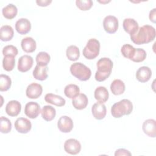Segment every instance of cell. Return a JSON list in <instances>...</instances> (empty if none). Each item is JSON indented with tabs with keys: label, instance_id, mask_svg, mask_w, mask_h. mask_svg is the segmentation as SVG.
Here are the masks:
<instances>
[{
	"label": "cell",
	"instance_id": "1",
	"mask_svg": "<svg viewBox=\"0 0 156 156\" xmlns=\"http://www.w3.org/2000/svg\"><path fill=\"white\" fill-rule=\"evenodd\" d=\"M155 35V29L154 27L150 25H144L139 27L135 34L130 35V39L133 43L140 45L152 41Z\"/></svg>",
	"mask_w": 156,
	"mask_h": 156
},
{
	"label": "cell",
	"instance_id": "2",
	"mask_svg": "<svg viewBox=\"0 0 156 156\" xmlns=\"http://www.w3.org/2000/svg\"><path fill=\"white\" fill-rule=\"evenodd\" d=\"M113 68L112 61L107 57L100 58L97 62V71L95 74V79L98 82L106 80L111 74Z\"/></svg>",
	"mask_w": 156,
	"mask_h": 156
},
{
	"label": "cell",
	"instance_id": "3",
	"mask_svg": "<svg viewBox=\"0 0 156 156\" xmlns=\"http://www.w3.org/2000/svg\"><path fill=\"white\" fill-rule=\"evenodd\" d=\"M133 110L132 102L127 99H124L115 103L111 108V114L115 118H119L124 115H130Z\"/></svg>",
	"mask_w": 156,
	"mask_h": 156
},
{
	"label": "cell",
	"instance_id": "4",
	"mask_svg": "<svg viewBox=\"0 0 156 156\" xmlns=\"http://www.w3.org/2000/svg\"><path fill=\"white\" fill-rule=\"evenodd\" d=\"M69 70L71 74L80 81L88 80L91 76L90 69L80 62L73 63Z\"/></svg>",
	"mask_w": 156,
	"mask_h": 156
},
{
	"label": "cell",
	"instance_id": "5",
	"mask_svg": "<svg viewBox=\"0 0 156 156\" xmlns=\"http://www.w3.org/2000/svg\"><path fill=\"white\" fill-rule=\"evenodd\" d=\"M100 51V43L95 38L90 39L83 49V55L88 60L97 57Z\"/></svg>",
	"mask_w": 156,
	"mask_h": 156
},
{
	"label": "cell",
	"instance_id": "6",
	"mask_svg": "<svg viewBox=\"0 0 156 156\" xmlns=\"http://www.w3.org/2000/svg\"><path fill=\"white\" fill-rule=\"evenodd\" d=\"M103 27L108 34H114L118 29V20L113 15L105 16L103 21Z\"/></svg>",
	"mask_w": 156,
	"mask_h": 156
},
{
	"label": "cell",
	"instance_id": "7",
	"mask_svg": "<svg viewBox=\"0 0 156 156\" xmlns=\"http://www.w3.org/2000/svg\"><path fill=\"white\" fill-rule=\"evenodd\" d=\"M65 151L71 155L79 154L81 150V144L80 142L74 138H70L65 141L64 143Z\"/></svg>",
	"mask_w": 156,
	"mask_h": 156
},
{
	"label": "cell",
	"instance_id": "8",
	"mask_svg": "<svg viewBox=\"0 0 156 156\" xmlns=\"http://www.w3.org/2000/svg\"><path fill=\"white\" fill-rule=\"evenodd\" d=\"M57 127L60 132L63 133H69L73 129V121L72 119L68 116H62L57 122Z\"/></svg>",
	"mask_w": 156,
	"mask_h": 156
},
{
	"label": "cell",
	"instance_id": "9",
	"mask_svg": "<svg viewBox=\"0 0 156 156\" xmlns=\"http://www.w3.org/2000/svg\"><path fill=\"white\" fill-rule=\"evenodd\" d=\"M15 128L19 133H27L30 130L32 124L27 118H18L15 122Z\"/></svg>",
	"mask_w": 156,
	"mask_h": 156
},
{
	"label": "cell",
	"instance_id": "10",
	"mask_svg": "<svg viewBox=\"0 0 156 156\" xmlns=\"http://www.w3.org/2000/svg\"><path fill=\"white\" fill-rule=\"evenodd\" d=\"M34 63L33 58L29 55H24L20 57L18 62V69L19 71L25 73L32 68Z\"/></svg>",
	"mask_w": 156,
	"mask_h": 156
},
{
	"label": "cell",
	"instance_id": "11",
	"mask_svg": "<svg viewBox=\"0 0 156 156\" xmlns=\"http://www.w3.org/2000/svg\"><path fill=\"white\" fill-rule=\"evenodd\" d=\"M40 112V106L37 102H29L25 105L24 113L29 118H36Z\"/></svg>",
	"mask_w": 156,
	"mask_h": 156
},
{
	"label": "cell",
	"instance_id": "12",
	"mask_svg": "<svg viewBox=\"0 0 156 156\" xmlns=\"http://www.w3.org/2000/svg\"><path fill=\"white\" fill-rule=\"evenodd\" d=\"M42 86L37 83H32L29 85L26 88V96L30 99H37L42 94Z\"/></svg>",
	"mask_w": 156,
	"mask_h": 156
},
{
	"label": "cell",
	"instance_id": "13",
	"mask_svg": "<svg viewBox=\"0 0 156 156\" xmlns=\"http://www.w3.org/2000/svg\"><path fill=\"white\" fill-rule=\"evenodd\" d=\"M91 112L94 118L96 119L101 120L104 119L107 113L106 106L104 103L96 102L91 107Z\"/></svg>",
	"mask_w": 156,
	"mask_h": 156
},
{
	"label": "cell",
	"instance_id": "14",
	"mask_svg": "<svg viewBox=\"0 0 156 156\" xmlns=\"http://www.w3.org/2000/svg\"><path fill=\"white\" fill-rule=\"evenodd\" d=\"M15 29L21 35H25L30 32L31 24L27 18H20L15 23Z\"/></svg>",
	"mask_w": 156,
	"mask_h": 156
},
{
	"label": "cell",
	"instance_id": "15",
	"mask_svg": "<svg viewBox=\"0 0 156 156\" xmlns=\"http://www.w3.org/2000/svg\"><path fill=\"white\" fill-rule=\"evenodd\" d=\"M21 110V105L20 102L16 100L9 101L5 106V112L10 116H16Z\"/></svg>",
	"mask_w": 156,
	"mask_h": 156
},
{
	"label": "cell",
	"instance_id": "16",
	"mask_svg": "<svg viewBox=\"0 0 156 156\" xmlns=\"http://www.w3.org/2000/svg\"><path fill=\"white\" fill-rule=\"evenodd\" d=\"M155 120L153 119H148L144 121L142 129L145 134L149 137L155 138L156 136V128H155Z\"/></svg>",
	"mask_w": 156,
	"mask_h": 156
},
{
	"label": "cell",
	"instance_id": "17",
	"mask_svg": "<svg viewBox=\"0 0 156 156\" xmlns=\"http://www.w3.org/2000/svg\"><path fill=\"white\" fill-rule=\"evenodd\" d=\"M151 76V69L148 66H146L139 68L136 72V78L139 82L141 83H144L149 80Z\"/></svg>",
	"mask_w": 156,
	"mask_h": 156
},
{
	"label": "cell",
	"instance_id": "18",
	"mask_svg": "<svg viewBox=\"0 0 156 156\" xmlns=\"http://www.w3.org/2000/svg\"><path fill=\"white\" fill-rule=\"evenodd\" d=\"M122 26L125 32L128 33L130 36L135 34L139 28L138 23L133 18H126L123 21Z\"/></svg>",
	"mask_w": 156,
	"mask_h": 156
},
{
	"label": "cell",
	"instance_id": "19",
	"mask_svg": "<svg viewBox=\"0 0 156 156\" xmlns=\"http://www.w3.org/2000/svg\"><path fill=\"white\" fill-rule=\"evenodd\" d=\"M88 103L87 96L83 93H79L76 98L73 99L72 104L77 110H82L87 107Z\"/></svg>",
	"mask_w": 156,
	"mask_h": 156
},
{
	"label": "cell",
	"instance_id": "20",
	"mask_svg": "<svg viewBox=\"0 0 156 156\" xmlns=\"http://www.w3.org/2000/svg\"><path fill=\"white\" fill-rule=\"evenodd\" d=\"M22 49L27 53H32L34 52L37 48L35 40L30 37L24 38L21 42Z\"/></svg>",
	"mask_w": 156,
	"mask_h": 156
},
{
	"label": "cell",
	"instance_id": "21",
	"mask_svg": "<svg viewBox=\"0 0 156 156\" xmlns=\"http://www.w3.org/2000/svg\"><path fill=\"white\" fill-rule=\"evenodd\" d=\"M44 100L46 102L57 107H62L65 105L66 103V101L63 98L52 93L46 94L44 96Z\"/></svg>",
	"mask_w": 156,
	"mask_h": 156
},
{
	"label": "cell",
	"instance_id": "22",
	"mask_svg": "<svg viewBox=\"0 0 156 156\" xmlns=\"http://www.w3.org/2000/svg\"><path fill=\"white\" fill-rule=\"evenodd\" d=\"M48 68L47 66H39L37 65L33 70V76L34 78L38 80H44L48 77Z\"/></svg>",
	"mask_w": 156,
	"mask_h": 156
},
{
	"label": "cell",
	"instance_id": "23",
	"mask_svg": "<svg viewBox=\"0 0 156 156\" xmlns=\"http://www.w3.org/2000/svg\"><path fill=\"white\" fill-rule=\"evenodd\" d=\"M94 96L96 100L101 103L105 102L109 97V93L107 89L102 86L96 88L94 93Z\"/></svg>",
	"mask_w": 156,
	"mask_h": 156
},
{
	"label": "cell",
	"instance_id": "24",
	"mask_svg": "<svg viewBox=\"0 0 156 156\" xmlns=\"http://www.w3.org/2000/svg\"><path fill=\"white\" fill-rule=\"evenodd\" d=\"M14 31L12 26L9 25L2 26L0 29V38L3 41H8L12 39Z\"/></svg>",
	"mask_w": 156,
	"mask_h": 156
},
{
	"label": "cell",
	"instance_id": "25",
	"mask_svg": "<svg viewBox=\"0 0 156 156\" xmlns=\"http://www.w3.org/2000/svg\"><path fill=\"white\" fill-rule=\"evenodd\" d=\"M126 89L125 84L120 79H115L110 85V90L114 95L122 94Z\"/></svg>",
	"mask_w": 156,
	"mask_h": 156
},
{
	"label": "cell",
	"instance_id": "26",
	"mask_svg": "<svg viewBox=\"0 0 156 156\" xmlns=\"http://www.w3.org/2000/svg\"><path fill=\"white\" fill-rule=\"evenodd\" d=\"M41 114L43 119L46 121H51L56 115L55 109L51 105H44L41 110Z\"/></svg>",
	"mask_w": 156,
	"mask_h": 156
},
{
	"label": "cell",
	"instance_id": "27",
	"mask_svg": "<svg viewBox=\"0 0 156 156\" xmlns=\"http://www.w3.org/2000/svg\"><path fill=\"white\" fill-rule=\"evenodd\" d=\"M2 13L4 18L8 20H12L16 16L18 9L14 4H9L3 7L2 9Z\"/></svg>",
	"mask_w": 156,
	"mask_h": 156
},
{
	"label": "cell",
	"instance_id": "28",
	"mask_svg": "<svg viewBox=\"0 0 156 156\" xmlns=\"http://www.w3.org/2000/svg\"><path fill=\"white\" fill-rule=\"evenodd\" d=\"M80 93L79 87L75 84H68L64 89V93L65 96L69 99H74Z\"/></svg>",
	"mask_w": 156,
	"mask_h": 156
},
{
	"label": "cell",
	"instance_id": "29",
	"mask_svg": "<svg viewBox=\"0 0 156 156\" xmlns=\"http://www.w3.org/2000/svg\"><path fill=\"white\" fill-rule=\"evenodd\" d=\"M66 55L68 60L71 61H76L80 57L79 49L75 45H71L67 48Z\"/></svg>",
	"mask_w": 156,
	"mask_h": 156
},
{
	"label": "cell",
	"instance_id": "30",
	"mask_svg": "<svg viewBox=\"0 0 156 156\" xmlns=\"http://www.w3.org/2000/svg\"><path fill=\"white\" fill-rule=\"evenodd\" d=\"M15 65V56L5 55L2 60V66L4 70L11 71L13 69Z\"/></svg>",
	"mask_w": 156,
	"mask_h": 156
},
{
	"label": "cell",
	"instance_id": "31",
	"mask_svg": "<svg viewBox=\"0 0 156 156\" xmlns=\"http://www.w3.org/2000/svg\"><path fill=\"white\" fill-rule=\"evenodd\" d=\"M36 62L39 66H47L51 60V57L49 54L42 51L38 53L35 58Z\"/></svg>",
	"mask_w": 156,
	"mask_h": 156
},
{
	"label": "cell",
	"instance_id": "32",
	"mask_svg": "<svg viewBox=\"0 0 156 156\" xmlns=\"http://www.w3.org/2000/svg\"><path fill=\"white\" fill-rule=\"evenodd\" d=\"M146 58V51L141 48H135L134 54H133L130 60L139 63L144 61Z\"/></svg>",
	"mask_w": 156,
	"mask_h": 156
},
{
	"label": "cell",
	"instance_id": "33",
	"mask_svg": "<svg viewBox=\"0 0 156 156\" xmlns=\"http://www.w3.org/2000/svg\"><path fill=\"white\" fill-rule=\"evenodd\" d=\"M12 80L9 76L5 74L0 75V91H7L11 87Z\"/></svg>",
	"mask_w": 156,
	"mask_h": 156
},
{
	"label": "cell",
	"instance_id": "34",
	"mask_svg": "<svg viewBox=\"0 0 156 156\" xmlns=\"http://www.w3.org/2000/svg\"><path fill=\"white\" fill-rule=\"evenodd\" d=\"M12 123L11 121L4 116L0 118V130L2 133H8L11 131Z\"/></svg>",
	"mask_w": 156,
	"mask_h": 156
},
{
	"label": "cell",
	"instance_id": "35",
	"mask_svg": "<svg viewBox=\"0 0 156 156\" xmlns=\"http://www.w3.org/2000/svg\"><path fill=\"white\" fill-rule=\"evenodd\" d=\"M135 50V48H133L132 45L129 44H125L121 47V52L124 57L130 60L133 54H134Z\"/></svg>",
	"mask_w": 156,
	"mask_h": 156
},
{
	"label": "cell",
	"instance_id": "36",
	"mask_svg": "<svg viewBox=\"0 0 156 156\" xmlns=\"http://www.w3.org/2000/svg\"><path fill=\"white\" fill-rule=\"evenodd\" d=\"M76 6L81 10L86 11L90 10L93 6V2L91 0H77Z\"/></svg>",
	"mask_w": 156,
	"mask_h": 156
},
{
	"label": "cell",
	"instance_id": "37",
	"mask_svg": "<svg viewBox=\"0 0 156 156\" xmlns=\"http://www.w3.org/2000/svg\"><path fill=\"white\" fill-rule=\"evenodd\" d=\"M18 53V49L13 45H7L2 49V54L5 55L16 56Z\"/></svg>",
	"mask_w": 156,
	"mask_h": 156
},
{
	"label": "cell",
	"instance_id": "38",
	"mask_svg": "<svg viewBox=\"0 0 156 156\" xmlns=\"http://www.w3.org/2000/svg\"><path fill=\"white\" fill-rule=\"evenodd\" d=\"M131 153L125 149H118L115 152V156H119V155H131Z\"/></svg>",
	"mask_w": 156,
	"mask_h": 156
},
{
	"label": "cell",
	"instance_id": "39",
	"mask_svg": "<svg viewBox=\"0 0 156 156\" xmlns=\"http://www.w3.org/2000/svg\"><path fill=\"white\" fill-rule=\"evenodd\" d=\"M36 2L39 6L46 7L52 2V1L51 0H49H49H37L36 1Z\"/></svg>",
	"mask_w": 156,
	"mask_h": 156
},
{
	"label": "cell",
	"instance_id": "40",
	"mask_svg": "<svg viewBox=\"0 0 156 156\" xmlns=\"http://www.w3.org/2000/svg\"><path fill=\"white\" fill-rule=\"evenodd\" d=\"M156 9L154 8L152 10H151L149 12V17L151 21H152L154 23H155V19H156Z\"/></svg>",
	"mask_w": 156,
	"mask_h": 156
}]
</instances>
